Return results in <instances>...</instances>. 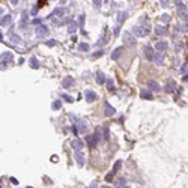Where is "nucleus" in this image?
<instances>
[{"label": "nucleus", "mask_w": 188, "mask_h": 188, "mask_svg": "<svg viewBox=\"0 0 188 188\" xmlns=\"http://www.w3.org/2000/svg\"><path fill=\"white\" fill-rule=\"evenodd\" d=\"M11 182H12V184H15V185H17V184H18V181H17V179H14V178H11Z\"/></svg>", "instance_id": "49530a36"}, {"label": "nucleus", "mask_w": 188, "mask_h": 188, "mask_svg": "<svg viewBox=\"0 0 188 188\" xmlns=\"http://www.w3.org/2000/svg\"><path fill=\"white\" fill-rule=\"evenodd\" d=\"M113 178H115V173H113V172H110V173L105 176V181H107V182H110V181H111Z\"/></svg>", "instance_id": "58836bf2"}, {"label": "nucleus", "mask_w": 188, "mask_h": 188, "mask_svg": "<svg viewBox=\"0 0 188 188\" xmlns=\"http://www.w3.org/2000/svg\"><path fill=\"white\" fill-rule=\"evenodd\" d=\"M26 21H27V12H23V18H21V27L26 26Z\"/></svg>", "instance_id": "72a5a7b5"}, {"label": "nucleus", "mask_w": 188, "mask_h": 188, "mask_svg": "<svg viewBox=\"0 0 188 188\" xmlns=\"http://www.w3.org/2000/svg\"><path fill=\"white\" fill-rule=\"evenodd\" d=\"M124 41H125L126 45H134V44H136V39H134V36H132V32L131 33L130 32H124Z\"/></svg>", "instance_id": "39448f33"}, {"label": "nucleus", "mask_w": 188, "mask_h": 188, "mask_svg": "<svg viewBox=\"0 0 188 188\" xmlns=\"http://www.w3.org/2000/svg\"><path fill=\"white\" fill-rule=\"evenodd\" d=\"M145 57L147 59V60H153V50L151 48V47L149 45H147V47H145Z\"/></svg>", "instance_id": "dca6fc26"}, {"label": "nucleus", "mask_w": 188, "mask_h": 188, "mask_svg": "<svg viewBox=\"0 0 188 188\" xmlns=\"http://www.w3.org/2000/svg\"><path fill=\"white\" fill-rule=\"evenodd\" d=\"M78 24H80V27H83V24H84V14L80 15V18H78Z\"/></svg>", "instance_id": "ea45409f"}, {"label": "nucleus", "mask_w": 188, "mask_h": 188, "mask_svg": "<svg viewBox=\"0 0 188 188\" xmlns=\"http://www.w3.org/2000/svg\"><path fill=\"white\" fill-rule=\"evenodd\" d=\"M12 59H14V54H12L11 51H5V53H2V62H0V68L2 69H6L8 68V63L9 62H12Z\"/></svg>", "instance_id": "7ed1b4c3"}, {"label": "nucleus", "mask_w": 188, "mask_h": 188, "mask_svg": "<svg viewBox=\"0 0 188 188\" xmlns=\"http://www.w3.org/2000/svg\"><path fill=\"white\" fill-rule=\"evenodd\" d=\"M104 111H105V116H107V117H111V116L116 113L115 107H111L110 102H105V110H104Z\"/></svg>", "instance_id": "9b49d317"}, {"label": "nucleus", "mask_w": 188, "mask_h": 188, "mask_svg": "<svg viewBox=\"0 0 188 188\" xmlns=\"http://www.w3.org/2000/svg\"><path fill=\"white\" fill-rule=\"evenodd\" d=\"M96 83L98 84H104L105 81H107V78H105V75H104V72H101V71H99V72H96Z\"/></svg>", "instance_id": "412c9836"}, {"label": "nucleus", "mask_w": 188, "mask_h": 188, "mask_svg": "<svg viewBox=\"0 0 188 188\" xmlns=\"http://www.w3.org/2000/svg\"><path fill=\"white\" fill-rule=\"evenodd\" d=\"M107 89H109L110 92H113V90H115V81H113V80L111 78H107Z\"/></svg>", "instance_id": "cd10ccee"}, {"label": "nucleus", "mask_w": 188, "mask_h": 188, "mask_svg": "<svg viewBox=\"0 0 188 188\" xmlns=\"http://www.w3.org/2000/svg\"><path fill=\"white\" fill-rule=\"evenodd\" d=\"M93 5H95L96 8H101V6H102V0H93Z\"/></svg>", "instance_id": "a19ab883"}, {"label": "nucleus", "mask_w": 188, "mask_h": 188, "mask_svg": "<svg viewBox=\"0 0 188 188\" xmlns=\"http://www.w3.org/2000/svg\"><path fill=\"white\" fill-rule=\"evenodd\" d=\"M60 107H62V101H53V104H51L53 110H59Z\"/></svg>", "instance_id": "7c9ffc66"}, {"label": "nucleus", "mask_w": 188, "mask_h": 188, "mask_svg": "<svg viewBox=\"0 0 188 188\" xmlns=\"http://www.w3.org/2000/svg\"><path fill=\"white\" fill-rule=\"evenodd\" d=\"M78 23L75 21V20H69V24H68V32L69 33H74V32H75L77 29H78Z\"/></svg>", "instance_id": "2eb2a0df"}, {"label": "nucleus", "mask_w": 188, "mask_h": 188, "mask_svg": "<svg viewBox=\"0 0 188 188\" xmlns=\"http://www.w3.org/2000/svg\"><path fill=\"white\" fill-rule=\"evenodd\" d=\"M187 27H188V24H187Z\"/></svg>", "instance_id": "3c124183"}, {"label": "nucleus", "mask_w": 188, "mask_h": 188, "mask_svg": "<svg viewBox=\"0 0 188 188\" xmlns=\"http://www.w3.org/2000/svg\"><path fill=\"white\" fill-rule=\"evenodd\" d=\"M181 72H182V74L188 72V62H187V63H184L182 66H181Z\"/></svg>", "instance_id": "c9c22d12"}, {"label": "nucleus", "mask_w": 188, "mask_h": 188, "mask_svg": "<svg viewBox=\"0 0 188 188\" xmlns=\"http://www.w3.org/2000/svg\"><path fill=\"white\" fill-rule=\"evenodd\" d=\"M161 21H163V23H167V21H169V15H167V14H163V15H161Z\"/></svg>", "instance_id": "37998d69"}, {"label": "nucleus", "mask_w": 188, "mask_h": 188, "mask_svg": "<svg viewBox=\"0 0 188 188\" xmlns=\"http://www.w3.org/2000/svg\"><path fill=\"white\" fill-rule=\"evenodd\" d=\"M56 44H57V42L54 41V39H50V41L45 42V45H48V47H56Z\"/></svg>", "instance_id": "4c0bfd02"}, {"label": "nucleus", "mask_w": 188, "mask_h": 188, "mask_svg": "<svg viewBox=\"0 0 188 188\" xmlns=\"http://www.w3.org/2000/svg\"><path fill=\"white\" fill-rule=\"evenodd\" d=\"M62 99H65L66 102H74V98H72V96H69L68 93H62Z\"/></svg>", "instance_id": "2f4dec72"}, {"label": "nucleus", "mask_w": 188, "mask_h": 188, "mask_svg": "<svg viewBox=\"0 0 188 188\" xmlns=\"http://www.w3.org/2000/svg\"><path fill=\"white\" fill-rule=\"evenodd\" d=\"M84 98H86L87 102H93V101L96 99V93L93 92V90H90V89H87V90L84 92Z\"/></svg>", "instance_id": "6e6552de"}, {"label": "nucleus", "mask_w": 188, "mask_h": 188, "mask_svg": "<svg viewBox=\"0 0 188 188\" xmlns=\"http://www.w3.org/2000/svg\"><path fill=\"white\" fill-rule=\"evenodd\" d=\"M99 138H101V132H99V130L95 132V134H92V136H87L86 137V143H87V147H90V149H95L98 142H99Z\"/></svg>", "instance_id": "f03ea898"}, {"label": "nucleus", "mask_w": 188, "mask_h": 188, "mask_svg": "<svg viewBox=\"0 0 188 188\" xmlns=\"http://www.w3.org/2000/svg\"><path fill=\"white\" fill-rule=\"evenodd\" d=\"M187 8H185V5L184 3H181V2H178V12H182V11H185Z\"/></svg>", "instance_id": "f704fd0d"}, {"label": "nucleus", "mask_w": 188, "mask_h": 188, "mask_svg": "<svg viewBox=\"0 0 188 188\" xmlns=\"http://www.w3.org/2000/svg\"><path fill=\"white\" fill-rule=\"evenodd\" d=\"M140 96H142L143 99H152V98H153L152 92H151V90H145V89L140 92Z\"/></svg>", "instance_id": "5701e85b"}, {"label": "nucleus", "mask_w": 188, "mask_h": 188, "mask_svg": "<svg viewBox=\"0 0 188 188\" xmlns=\"http://www.w3.org/2000/svg\"><path fill=\"white\" fill-rule=\"evenodd\" d=\"M62 86H63V89H69V87H72L74 86V78L72 77H65L63 81H62Z\"/></svg>", "instance_id": "ddd939ff"}, {"label": "nucleus", "mask_w": 188, "mask_h": 188, "mask_svg": "<svg viewBox=\"0 0 188 188\" xmlns=\"http://www.w3.org/2000/svg\"><path fill=\"white\" fill-rule=\"evenodd\" d=\"M109 137H110V134H109V126H104V138L109 140Z\"/></svg>", "instance_id": "e433bc0d"}, {"label": "nucleus", "mask_w": 188, "mask_h": 188, "mask_svg": "<svg viewBox=\"0 0 188 188\" xmlns=\"http://www.w3.org/2000/svg\"><path fill=\"white\" fill-rule=\"evenodd\" d=\"M29 63H30V68H32V69H38V68H39V62H38L36 57H32Z\"/></svg>", "instance_id": "bb28decb"}, {"label": "nucleus", "mask_w": 188, "mask_h": 188, "mask_svg": "<svg viewBox=\"0 0 188 188\" xmlns=\"http://www.w3.org/2000/svg\"><path fill=\"white\" fill-rule=\"evenodd\" d=\"M77 128H78V131L81 134H86L89 125H87V122H84V120H77Z\"/></svg>", "instance_id": "1a4fd4ad"}, {"label": "nucleus", "mask_w": 188, "mask_h": 188, "mask_svg": "<svg viewBox=\"0 0 188 188\" xmlns=\"http://www.w3.org/2000/svg\"><path fill=\"white\" fill-rule=\"evenodd\" d=\"M174 89H176V84H174V81H172V83L169 81V83L164 86V92H166V93H173Z\"/></svg>", "instance_id": "a211bd4d"}, {"label": "nucleus", "mask_w": 188, "mask_h": 188, "mask_svg": "<svg viewBox=\"0 0 188 188\" xmlns=\"http://www.w3.org/2000/svg\"><path fill=\"white\" fill-rule=\"evenodd\" d=\"M11 21H12V17L11 15H5V17H2V20H0V26L5 27V26H8Z\"/></svg>", "instance_id": "4be33fe9"}, {"label": "nucleus", "mask_w": 188, "mask_h": 188, "mask_svg": "<svg viewBox=\"0 0 188 188\" xmlns=\"http://www.w3.org/2000/svg\"><path fill=\"white\" fill-rule=\"evenodd\" d=\"M107 35H109V27H104V29H102V33H101V36H99L98 42H96L98 47H99V45H104V44L107 42Z\"/></svg>", "instance_id": "423d86ee"}, {"label": "nucleus", "mask_w": 188, "mask_h": 188, "mask_svg": "<svg viewBox=\"0 0 188 188\" xmlns=\"http://www.w3.org/2000/svg\"><path fill=\"white\" fill-rule=\"evenodd\" d=\"M155 33H157V35L158 36H166L167 35V29L164 27V26H157V27H155Z\"/></svg>", "instance_id": "aec40b11"}, {"label": "nucleus", "mask_w": 188, "mask_h": 188, "mask_svg": "<svg viewBox=\"0 0 188 188\" xmlns=\"http://www.w3.org/2000/svg\"><path fill=\"white\" fill-rule=\"evenodd\" d=\"M142 24H137L132 27V35L137 36V38H145L147 33H149V23H146V20L142 18L140 20Z\"/></svg>", "instance_id": "f257e3e1"}, {"label": "nucleus", "mask_w": 188, "mask_h": 188, "mask_svg": "<svg viewBox=\"0 0 188 188\" xmlns=\"http://www.w3.org/2000/svg\"><path fill=\"white\" fill-rule=\"evenodd\" d=\"M182 78H184V81H188V74H187V75H184Z\"/></svg>", "instance_id": "de8ad7c7"}, {"label": "nucleus", "mask_w": 188, "mask_h": 188, "mask_svg": "<svg viewBox=\"0 0 188 188\" xmlns=\"http://www.w3.org/2000/svg\"><path fill=\"white\" fill-rule=\"evenodd\" d=\"M155 48H157L159 53H163V51H166L167 48H169V44H167L166 41H158V42L155 44Z\"/></svg>", "instance_id": "f8f14e48"}, {"label": "nucleus", "mask_w": 188, "mask_h": 188, "mask_svg": "<svg viewBox=\"0 0 188 188\" xmlns=\"http://www.w3.org/2000/svg\"><path fill=\"white\" fill-rule=\"evenodd\" d=\"M159 5L163 6V8H167V6H169V0H159Z\"/></svg>", "instance_id": "79ce46f5"}, {"label": "nucleus", "mask_w": 188, "mask_h": 188, "mask_svg": "<svg viewBox=\"0 0 188 188\" xmlns=\"http://www.w3.org/2000/svg\"><path fill=\"white\" fill-rule=\"evenodd\" d=\"M120 166H122V161L117 159L116 163H115V166H113V170H111V172H113V173H117V170L120 169Z\"/></svg>", "instance_id": "c756f323"}, {"label": "nucleus", "mask_w": 188, "mask_h": 188, "mask_svg": "<svg viewBox=\"0 0 188 188\" xmlns=\"http://www.w3.org/2000/svg\"><path fill=\"white\" fill-rule=\"evenodd\" d=\"M122 51H124V47H117V48L111 53V59L113 60H117L120 56H122Z\"/></svg>", "instance_id": "f3484780"}, {"label": "nucleus", "mask_w": 188, "mask_h": 188, "mask_svg": "<svg viewBox=\"0 0 188 188\" xmlns=\"http://www.w3.org/2000/svg\"><path fill=\"white\" fill-rule=\"evenodd\" d=\"M78 50L80 51H89V45H87L86 42H80L78 44Z\"/></svg>", "instance_id": "c85d7f7f"}, {"label": "nucleus", "mask_w": 188, "mask_h": 188, "mask_svg": "<svg viewBox=\"0 0 188 188\" xmlns=\"http://www.w3.org/2000/svg\"><path fill=\"white\" fill-rule=\"evenodd\" d=\"M63 14H65V9H63V8H56V9L48 15V18H50V20H56V18L63 17Z\"/></svg>", "instance_id": "20e7f679"}, {"label": "nucleus", "mask_w": 188, "mask_h": 188, "mask_svg": "<svg viewBox=\"0 0 188 188\" xmlns=\"http://www.w3.org/2000/svg\"><path fill=\"white\" fill-rule=\"evenodd\" d=\"M75 161H77V166L78 167H83L84 166V155L81 153V151H75Z\"/></svg>", "instance_id": "9d476101"}, {"label": "nucleus", "mask_w": 188, "mask_h": 188, "mask_svg": "<svg viewBox=\"0 0 188 188\" xmlns=\"http://www.w3.org/2000/svg\"><path fill=\"white\" fill-rule=\"evenodd\" d=\"M153 60H155V63L159 66V65H163V63H164V56H163V54H159V53H157V54L153 56Z\"/></svg>", "instance_id": "393cba45"}, {"label": "nucleus", "mask_w": 188, "mask_h": 188, "mask_svg": "<svg viewBox=\"0 0 188 188\" xmlns=\"http://www.w3.org/2000/svg\"><path fill=\"white\" fill-rule=\"evenodd\" d=\"M41 21H42L41 18H35V20H33V24H41Z\"/></svg>", "instance_id": "a18cd8bd"}, {"label": "nucleus", "mask_w": 188, "mask_h": 188, "mask_svg": "<svg viewBox=\"0 0 188 188\" xmlns=\"http://www.w3.org/2000/svg\"><path fill=\"white\" fill-rule=\"evenodd\" d=\"M126 17H128V14L126 12H119L117 14V26H120L125 20H126Z\"/></svg>", "instance_id": "b1692460"}, {"label": "nucleus", "mask_w": 188, "mask_h": 188, "mask_svg": "<svg viewBox=\"0 0 188 188\" xmlns=\"http://www.w3.org/2000/svg\"><path fill=\"white\" fill-rule=\"evenodd\" d=\"M9 36H11V41L14 42V44H17V45L21 44V39H20V36L14 35V32H11V33H9Z\"/></svg>", "instance_id": "a878e982"}, {"label": "nucleus", "mask_w": 188, "mask_h": 188, "mask_svg": "<svg viewBox=\"0 0 188 188\" xmlns=\"http://www.w3.org/2000/svg\"><path fill=\"white\" fill-rule=\"evenodd\" d=\"M60 3H62V5H65V3H66V0H60Z\"/></svg>", "instance_id": "8fccbe9b"}, {"label": "nucleus", "mask_w": 188, "mask_h": 188, "mask_svg": "<svg viewBox=\"0 0 188 188\" xmlns=\"http://www.w3.org/2000/svg\"><path fill=\"white\" fill-rule=\"evenodd\" d=\"M11 2H12V5H17V3H18V0H11Z\"/></svg>", "instance_id": "09e8293b"}, {"label": "nucleus", "mask_w": 188, "mask_h": 188, "mask_svg": "<svg viewBox=\"0 0 188 188\" xmlns=\"http://www.w3.org/2000/svg\"><path fill=\"white\" fill-rule=\"evenodd\" d=\"M72 147H74V151H81L83 147H84V143H83L80 138H75V140L72 142Z\"/></svg>", "instance_id": "4468645a"}, {"label": "nucleus", "mask_w": 188, "mask_h": 188, "mask_svg": "<svg viewBox=\"0 0 188 188\" xmlns=\"http://www.w3.org/2000/svg\"><path fill=\"white\" fill-rule=\"evenodd\" d=\"M147 89H151L152 92H158L159 90V84L157 81H153V80H151V81H147Z\"/></svg>", "instance_id": "6ab92c4d"}, {"label": "nucleus", "mask_w": 188, "mask_h": 188, "mask_svg": "<svg viewBox=\"0 0 188 188\" xmlns=\"http://www.w3.org/2000/svg\"><path fill=\"white\" fill-rule=\"evenodd\" d=\"M102 54H104V51H102V50H98L95 54H93V57H101Z\"/></svg>", "instance_id": "c03bdc74"}, {"label": "nucleus", "mask_w": 188, "mask_h": 188, "mask_svg": "<svg viewBox=\"0 0 188 188\" xmlns=\"http://www.w3.org/2000/svg\"><path fill=\"white\" fill-rule=\"evenodd\" d=\"M36 35L38 36H47L48 35V27H47V26H44V24H39L38 27H36Z\"/></svg>", "instance_id": "0eeeda50"}, {"label": "nucleus", "mask_w": 188, "mask_h": 188, "mask_svg": "<svg viewBox=\"0 0 188 188\" xmlns=\"http://www.w3.org/2000/svg\"><path fill=\"white\" fill-rule=\"evenodd\" d=\"M125 184H126V179L120 178V179H117V182H116V187H125Z\"/></svg>", "instance_id": "473e14b6"}]
</instances>
